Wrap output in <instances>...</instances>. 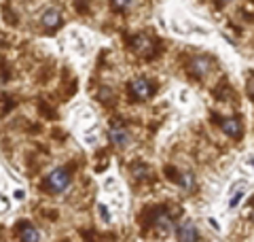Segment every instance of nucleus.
I'll return each mask as SVG.
<instances>
[{"mask_svg": "<svg viewBox=\"0 0 254 242\" xmlns=\"http://www.w3.org/2000/svg\"><path fill=\"white\" fill-rule=\"evenodd\" d=\"M68 185H70V172L66 168H58V170H53V172L47 176L45 189L49 193H62V191L68 189Z\"/></svg>", "mask_w": 254, "mask_h": 242, "instance_id": "1", "label": "nucleus"}, {"mask_svg": "<svg viewBox=\"0 0 254 242\" xmlns=\"http://www.w3.org/2000/svg\"><path fill=\"white\" fill-rule=\"evenodd\" d=\"M129 93L133 100H148L150 93H153V83L144 79V77H138V79L129 83Z\"/></svg>", "mask_w": 254, "mask_h": 242, "instance_id": "2", "label": "nucleus"}, {"mask_svg": "<svg viewBox=\"0 0 254 242\" xmlns=\"http://www.w3.org/2000/svg\"><path fill=\"white\" fill-rule=\"evenodd\" d=\"M176 238L180 242H197L199 240V234H197V228L190 221H182L176 228Z\"/></svg>", "mask_w": 254, "mask_h": 242, "instance_id": "3", "label": "nucleus"}, {"mask_svg": "<svg viewBox=\"0 0 254 242\" xmlns=\"http://www.w3.org/2000/svg\"><path fill=\"white\" fill-rule=\"evenodd\" d=\"M210 64H212V60L208 56H195L189 62V70H190V75H195V77H203L210 70Z\"/></svg>", "mask_w": 254, "mask_h": 242, "instance_id": "4", "label": "nucleus"}, {"mask_svg": "<svg viewBox=\"0 0 254 242\" xmlns=\"http://www.w3.org/2000/svg\"><path fill=\"white\" fill-rule=\"evenodd\" d=\"M108 136H110V143H113L115 147H125L127 143H129V132H127L123 126H115V128H110Z\"/></svg>", "mask_w": 254, "mask_h": 242, "instance_id": "5", "label": "nucleus"}, {"mask_svg": "<svg viewBox=\"0 0 254 242\" xmlns=\"http://www.w3.org/2000/svg\"><path fill=\"white\" fill-rule=\"evenodd\" d=\"M41 21H43V26H45L47 30H55V28L62 26V15H60L58 9H47V11L43 13Z\"/></svg>", "mask_w": 254, "mask_h": 242, "instance_id": "6", "label": "nucleus"}, {"mask_svg": "<svg viewBox=\"0 0 254 242\" xmlns=\"http://www.w3.org/2000/svg\"><path fill=\"white\" fill-rule=\"evenodd\" d=\"M153 225H155V228L159 230V232H168L170 228H172V217L168 215V213H165V210H161V208H159V210H155V217H153Z\"/></svg>", "mask_w": 254, "mask_h": 242, "instance_id": "7", "label": "nucleus"}, {"mask_svg": "<svg viewBox=\"0 0 254 242\" xmlns=\"http://www.w3.org/2000/svg\"><path fill=\"white\" fill-rule=\"evenodd\" d=\"M220 130L225 132L227 136H231V138H237L242 134V123L240 119H235V117H231V119H225L220 123Z\"/></svg>", "mask_w": 254, "mask_h": 242, "instance_id": "8", "label": "nucleus"}, {"mask_svg": "<svg viewBox=\"0 0 254 242\" xmlns=\"http://www.w3.org/2000/svg\"><path fill=\"white\" fill-rule=\"evenodd\" d=\"M19 238L23 242H38V232H36L34 225H30L28 221H23L19 225Z\"/></svg>", "mask_w": 254, "mask_h": 242, "instance_id": "9", "label": "nucleus"}, {"mask_svg": "<svg viewBox=\"0 0 254 242\" xmlns=\"http://www.w3.org/2000/svg\"><path fill=\"white\" fill-rule=\"evenodd\" d=\"M176 183H178V185H182L185 189H190V187L195 185V178H193V174H190V172H178Z\"/></svg>", "mask_w": 254, "mask_h": 242, "instance_id": "10", "label": "nucleus"}, {"mask_svg": "<svg viewBox=\"0 0 254 242\" xmlns=\"http://www.w3.org/2000/svg\"><path fill=\"white\" fill-rule=\"evenodd\" d=\"M113 2V9H117V11H125L127 6H129L133 0H110Z\"/></svg>", "mask_w": 254, "mask_h": 242, "instance_id": "11", "label": "nucleus"}, {"mask_svg": "<svg viewBox=\"0 0 254 242\" xmlns=\"http://www.w3.org/2000/svg\"><path fill=\"white\" fill-rule=\"evenodd\" d=\"M133 174H136V178H144V176H148V174H150V170H148L146 166H142V163H140V166L133 168Z\"/></svg>", "mask_w": 254, "mask_h": 242, "instance_id": "12", "label": "nucleus"}, {"mask_svg": "<svg viewBox=\"0 0 254 242\" xmlns=\"http://www.w3.org/2000/svg\"><path fill=\"white\" fill-rule=\"evenodd\" d=\"M216 2H218V4H229L231 0H216Z\"/></svg>", "mask_w": 254, "mask_h": 242, "instance_id": "13", "label": "nucleus"}]
</instances>
